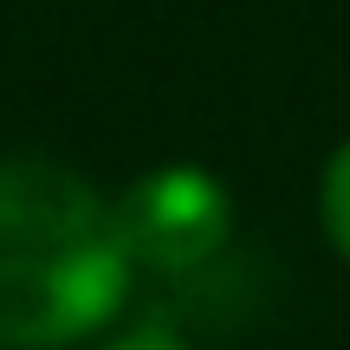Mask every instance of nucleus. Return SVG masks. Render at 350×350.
I'll return each mask as SVG.
<instances>
[{"mask_svg": "<svg viewBox=\"0 0 350 350\" xmlns=\"http://www.w3.org/2000/svg\"><path fill=\"white\" fill-rule=\"evenodd\" d=\"M137 253L91 175L52 156L0 163V350H72L130 299Z\"/></svg>", "mask_w": 350, "mask_h": 350, "instance_id": "1", "label": "nucleus"}, {"mask_svg": "<svg viewBox=\"0 0 350 350\" xmlns=\"http://www.w3.org/2000/svg\"><path fill=\"white\" fill-rule=\"evenodd\" d=\"M318 221H325V240L338 247V260L350 266V137L331 150L325 175H318Z\"/></svg>", "mask_w": 350, "mask_h": 350, "instance_id": "3", "label": "nucleus"}, {"mask_svg": "<svg viewBox=\"0 0 350 350\" xmlns=\"http://www.w3.org/2000/svg\"><path fill=\"white\" fill-rule=\"evenodd\" d=\"M98 350H195V344H188L175 325H156V318H150V325H124V331H111Z\"/></svg>", "mask_w": 350, "mask_h": 350, "instance_id": "4", "label": "nucleus"}, {"mask_svg": "<svg viewBox=\"0 0 350 350\" xmlns=\"http://www.w3.org/2000/svg\"><path fill=\"white\" fill-rule=\"evenodd\" d=\"M124 214V240L137 253V266L156 273H188V266L214 260L234 234V195L221 175L195 163H163L117 195Z\"/></svg>", "mask_w": 350, "mask_h": 350, "instance_id": "2", "label": "nucleus"}]
</instances>
